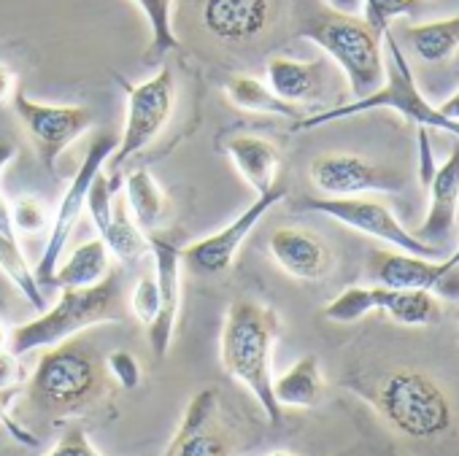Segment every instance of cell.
Wrapping results in <instances>:
<instances>
[{
  "mask_svg": "<svg viewBox=\"0 0 459 456\" xmlns=\"http://www.w3.org/2000/svg\"><path fill=\"white\" fill-rule=\"evenodd\" d=\"M279 330L281 319L276 308L257 300H236L227 308L219 346L224 370L255 394L271 424H281V408L273 397L271 370Z\"/></svg>",
  "mask_w": 459,
  "mask_h": 456,
  "instance_id": "1",
  "label": "cell"
},
{
  "mask_svg": "<svg viewBox=\"0 0 459 456\" xmlns=\"http://www.w3.org/2000/svg\"><path fill=\"white\" fill-rule=\"evenodd\" d=\"M106 378L98 348L74 335L44 351L28 383V402L52 418L76 416L106 394Z\"/></svg>",
  "mask_w": 459,
  "mask_h": 456,
  "instance_id": "2",
  "label": "cell"
},
{
  "mask_svg": "<svg viewBox=\"0 0 459 456\" xmlns=\"http://www.w3.org/2000/svg\"><path fill=\"white\" fill-rule=\"evenodd\" d=\"M381 41H384V47L389 52V65H386L384 84L376 92H370L368 98L351 100L346 106H335L330 111L306 114L303 119H298L292 125V130L295 133H303V130H314V127H322V125H330V122H341V119L357 116V114L389 108V111H397L400 116H405L408 122H416L419 127L443 130V133H448V135H454L459 141V119H451V116L440 114L437 106H432L429 100H424V95L416 87L413 71H411V65H408V60H405L397 39H394V33L386 30Z\"/></svg>",
  "mask_w": 459,
  "mask_h": 456,
  "instance_id": "3",
  "label": "cell"
},
{
  "mask_svg": "<svg viewBox=\"0 0 459 456\" xmlns=\"http://www.w3.org/2000/svg\"><path fill=\"white\" fill-rule=\"evenodd\" d=\"M117 305H119V273L111 271L100 284L84 287V289H63L60 300L41 311L28 324H20L12 330L6 348L17 357H25L39 348H52L100 322H117Z\"/></svg>",
  "mask_w": 459,
  "mask_h": 456,
  "instance_id": "4",
  "label": "cell"
},
{
  "mask_svg": "<svg viewBox=\"0 0 459 456\" xmlns=\"http://www.w3.org/2000/svg\"><path fill=\"white\" fill-rule=\"evenodd\" d=\"M300 36L316 44L343 71L354 100L376 92L386 79V63L381 49V33H376L362 17L319 14L308 20Z\"/></svg>",
  "mask_w": 459,
  "mask_h": 456,
  "instance_id": "5",
  "label": "cell"
},
{
  "mask_svg": "<svg viewBox=\"0 0 459 456\" xmlns=\"http://www.w3.org/2000/svg\"><path fill=\"white\" fill-rule=\"evenodd\" d=\"M386 424L411 440H437L454 424V408L443 386L421 370L392 373L376 394Z\"/></svg>",
  "mask_w": 459,
  "mask_h": 456,
  "instance_id": "6",
  "label": "cell"
},
{
  "mask_svg": "<svg viewBox=\"0 0 459 456\" xmlns=\"http://www.w3.org/2000/svg\"><path fill=\"white\" fill-rule=\"evenodd\" d=\"M119 84L127 95V111L122 138L117 141V149L106 162L108 173H117L130 157L141 154L162 133L176 106V82L168 65H162L152 79L141 84H130L122 76Z\"/></svg>",
  "mask_w": 459,
  "mask_h": 456,
  "instance_id": "7",
  "label": "cell"
},
{
  "mask_svg": "<svg viewBox=\"0 0 459 456\" xmlns=\"http://www.w3.org/2000/svg\"><path fill=\"white\" fill-rule=\"evenodd\" d=\"M303 211L325 213L335 221H341L349 230H357L362 236H370L381 244L394 246L397 252L437 260L440 249L435 244H427L416 238L411 230H405L403 221L378 200H365V197H306L300 202Z\"/></svg>",
  "mask_w": 459,
  "mask_h": 456,
  "instance_id": "8",
  "label": "cell"
},
{
  "mask_svg": "<svg viewBox=\"0 0 459 456\" xmlns=\"http://www.w3.org/2000/svg\"><path fill=\"white\" fill-rule=\"evenodd\" d=\"M12 103H14L20 122L28 127V133L39 149L41 165L47 168L49 176H57L60 154L95 125V111L87 106L39 103V100L28 98L22 90L14 92Z\"/></svg>",
  "mask_w": 459,
  "mask_h": 456,
  "instance_id": "9",
  "label": "cell"
},
{
  "mask_svg": "<svg viewBox=\"0 0 459 456\" xmlns=\"http://www.w3.org/2000/svg\"><path fill=\"white\" fill-rule=\"evenodd\" d=\"M290 194V184L287 181H276L268 192L257 194V200L241 213L230 221L227 227H221L219 233L195 241L189 246H181V262L186 271H192L195 276H219L227 273L230 265H233L238 249L244 246V241L249 238V233L257 227V221H263V216L279 205L284 197Z\"/></svg>",
  "mask_w": 459,
  "mask_h": 456,
  "instance_id": "10",
  "label": "cell"
},
{
  "mask_svg": "<svg viewBox=\"0 0 459 456\" xmlns=\"http://www.w3.org/2000/svg\"><path fill=\"white\" fill-rule=\"evenodd\" d=\"M117 149V141L106 133H100L92 143H90V151L87 157L82 159V168L76 170L65 197L60 200V208L55 213V221H52V236H49V244H47V252L39 262V268L33 271L36 273V281L41 284V289L52 287V279H55V271L63 260V252L76 230V221L79 216L84 213V205H87V192H90V184L92 178L106 168L108 157L114 154Z\"/></svg>",
  "mask_w": 459,
  "mask_h": 456,
  "instance_id": "11",
  "label": "cell"
},
{
  "mask_svg": "<svg viewBox=\"0 0 459 456\" xmlns=\"http://www.w3.org/2000/svg\"><path fill=\"white\" fill-rule=\"evenodd\" d=\"M311 181L325 197H359L368 192H400L405 178L357 154H322L311 162Z\"/></svg>",
  "mask_w": 459,
  "mask_h": 456,
  "instance_id": "12",
  "label": "cell"
},
{
  "mask_svg": "<svg viewBox=\"0 0 459 456\" xmlns=\"http://www.w3.org/2000/svg\"><path fill=\"white\" fill-rule=\"evenodd\" d=\"M149 238V254L154 257V279H157V289H160V311L154 316V322L146 327L149 332V346L157 354V359H165V354L170 351L173 343V332H176V319H178V308H181V246L162 230V233H152Z\"/></svg>",
  "mask_w": 459,
  "mask_h": 456,
  "instance_id": "13",
  "label": "cell"
},
{
  "mask_svg": "<svg viewBox=\"0 0 459 456\" xmlns=\"http://www.w3.org/2000/svg\"><path fill=\"white\" fill-rule=\"evenodd\" d=\"M273 0H203V28L221 44L257 41L273 22Z\"/></svg>",
  "mask_w": 459,
  "mask_h": 456,
  "instance_id": "14",
  "label": "cell"
},
{
  "mask_svg": "<svg viewBox=\"0 0 459 456\" xmlns=\"http://www.w3.org/2000/svg\"><path fill=\"white\" fill-rule=\"evenodd\" d=\"M219 397L213 389L197 391L176 429L168 456H233V443L216 424Z\"/></svg>",
  "mask_w": 459,
  "mask_h": 456,
  "instance_id": "15",
  "label": "cell"
},
{
  "mask_svg": "<svg viewBox=\"0 0 459 456\" xmlns=\"http://www.w3.org/2000/svg\"><path fill=\"white\" fill-rule=\"evenodd\" d=\"M268 246L276 265L292 279L322 281L333 273L335 254L330 244L308 227H279V230H273Z\"/></svg>",
  "mask_w": 459,
  "mask_h": 456,
  "instance_id": "16",
  "label": "cell"
},
{
  "mask_svg": "<svg viewBox=\"0 0 459 456\" xmlns=\"http://www.w3.org/2000/svg\"><path fill=\"white\" fill-rule=\"evenodd\" d=\"M424 186L429 189V211L419 233L413 236L427 244H435L454 230L459 213V143H454L451 154L432 170Z\"/></svg>",
  "mask_w": 459,
  "mask_h": 456,
  "instance_id": "17",
  "label": "cell"
},
{
  "mask_svg": "<svg viewBox=\"0 0 459 456\" xmlns=\"http://www.w3.org/2000/svg\"><path fill=\"white\" fill-rule=\"evenodd\" d=\"M370 276L378 287H386V289L435 292L448 279V271L437 260H427V257H416L405 252H373Z\"/></svg>",
  "mask_w": 459,
  "mask_h": 456,
  "instance_id": "18",
  "label": "cell"
},
{
  "mask_svg": "<svg viewBox=\"0 0 459 456\" xmlns=\"http://www.w3.org/2000/svg\"><path fill=\"white\" fill-rule=\"evenodd\" d=\"M265 79L273 95H279L292 106L306 108V103H316L325 92V63L271 57L265 65Z\"/></svg>",
  "mask_w": 459,
  "mask_h": 456,
  "instance_id": "19",
  "label": "cell"
},
{
  "mask_svg": "<svg viewBox=\"0 0 459 456\" xmlns=\"http://www.w3.org/2000/svg\"><path fill=\"white\" fill-rule=\"evenodd\" d=\"M227 154L233 159L236 170L241 173V178L257 192H268L276 181H279V149L265 141V138H255V135H238L233 141H227Z\"/></svg>",
  "mask_w": 459,
  "mask_h": 456,
  "instance_id": "20",
  "label": "cell"
},
{
  "mask_svg": "<svg viewBox=\"0 0 459 456\" xmlns=\"http://www.w3.org/2000/svg\"><path fill=\"white\" fill-rule=\"evenodd\" d=\"M0 271L4 276L25 295V300L36 308V311H47V297L41 284L36 281L33 268L28 265L20 244H17V230L12 221V208L9 202L0 197Z\"/></svg>",
  "mask_w": 459,
  "mask_h": 456,
  "instance_id": "21",
  "label": "cell"
},
{
  "mask_svg": "<svg viewBox=\"0 0 459 456\" xmlns=\"http://www.w3.org/2000/svg\"><path fill=\"white\" fill-rule=\"evenodd\" d=\"M125 197L135 224L146 236L165 230L170 221V202L146 168H138L125 178Z\"/></svg>",
  "mask_w": 459,
  "mask_h": 456,
  "instance_id": "22",
  "label": "cell"
},
{
  "mask_svg": "<svg viewBox=\"0 0 459 456\" xmlns=\"http://www.w3.org/2000/svg\"><path fill=\"white\" fill-rule=\"evenodd\" d=\"M376 311L403 327H429L440 319V303L427 289H386L376 284Z\"/></svg>",
  "mask_w": 459,
  "mask_h": 456,
  "instance_id": "23",
  "label": "cell"
},
{
  "mask_svg": "<svg viewBox=\"0 0 459 456\" xmlns=\"http://www.w3.org/2000/svg\"><path fill=\"white\" fill-rule=\"evenodd\" d=\"M273 397L281 410L319 405L325 397V378H322L319 359L314 354H306L287 373L273 378Z\"/></svg>",
  "mask_w": 459,
  "mask_h": 456,
  "instance_id": "24",
  "label": "cell"
},
{
  "mask_svg": "<svg viewBox=\"0 0 459 456\" xmlns=\"http://www.w3.org/2000/svg\"><path fill=\"white\" fill-rule=\"evenodd\" d=\"M111 273V252L103 238H92L74 249V254L57 265L52 287L60 289H84L100 284Z\"/></svg>",
  "mask_w": 459,
  "mask_h": 456,
  "instance_id": "25",
  "label": "cell"
},
{
  "mask_svg": "<svg viewBox=\"0 0 459 456\" xmlns=\"http://www.w3.org/2000/svg\"><path fill=\"white\" fill-rule=\"evenodd\" d=\"M100 238L108 246L111 257L119 260L122 265H138L149 254V238L135 224V219L130 213V205H127V197L119 189L114 194L111 224H108V230Z\"/></svg>",
  "mask_w": 459,
  "mask_h": 456,
  "instance_id": "26",
  "label": "cell"
},
{
  "mask_svg": "<svg viewBox=\"0 0 459 456\" xmlns=\"http://www.w3.org/2000/svg\"><path fill=\"white\" fill-rule=\"evenodd\" d=\"M405 44L424 63H448L459 52V14L405 28Z\"/></svg>",
  "mask_w": 459,
  "mask_h": 456,
  "instance_id": "27",
  "label": "cell"
},
{
  "mask_svg": "<svg viewBox=\"0 0 459 456\" xmlns=\"http://www.w3.org/2000/svg\"><path fill=\"white\" fill-rule=\"evenodd\" d=\"M227 98L233 106L252 111V114H271V116H287L292 122L303 119L308 111L300 106H292L287 100H281L279 95L271 92L268 84H263L255 76H230L227 87H224Z\"/></svg>",
  "mask_w": 459,
  "mask_h": 456,
  "instance_id": "28",
  "label": "cell"
},
{
  "mask_svg": "<svg viewBox=\"0 0 459 456\" xmlns=\"http://www.w3.org/2000/svg\"><path fill=\"white\" fill-rule=\"evenodd\" d=\"M133 4L141 9V14L149 22L152 30V44L146 52V60H162L168 52L178 49V39L173 33V20H170V4L173 0H133Z\"/></svg>",
  "mask_w": 459,
  "mask_h": 456,
  "instance_id": "29",
  "label": "cell"
},
{
  "mask_svg": "<svg viewBox=\"0 0 459 456\" xmlns=\"http://www.w3.org/2000/svg\"><path fill=\"white\" fill-rule=\"evenodd\" d=\"M376 311V287H349L327 303L325 319L335 324H354Z\"/></svg>",
  "mask_w": 459,
  "mask_h": 456,
  "instance_id": "30",
  "label": "cell"
},
{
  "mask_svg": "<svg viewBox=\"0 0 459 456\" xmlns=\"http://www.w3.org/2000/svg\"><path fill=\"white\" fill-rule=\"evenodd\" d=\"M419 6V0H365L362 4V20L376 30V33H386L392 20L413 14Z\"/></svg>",
  "mask_w": 459,
  "mask_h": 456,
  "instance_id": "31",
  "label": "cell"
},
{
  "mask_svg": "<svg viewBox=\"0 0 459 456\" xmlns=\"http://www.w3.org/2000/svg\"><path fill=\"white\" fill-rule=\"evenodd\" d=\"M12 208V221H14V230L17 233H25V236H33V233H41L47 227V208L41 205L39 197H30V194H22Z\"/></svg>",
  "mask_w": 459,
  "mask_h": 456,
  "instance_id": "32",
  "label": "cell"
},
{
  "mask_svg": "<svg viewBox=\"0 0 459 456\" xmlns=\"http://www.w3.org/2000/svg\"><path fill=\"white\" fill-rule=\"evenodd\" d=\"M130 308H133L135 319H138L143 327H149V324L154 322V316H157V311H160V289H157L154 273H143V276L138 279L135 292H133V297H130Z\"/></svg>",
  "mask_w": 459,
  "mask_h": 456,
  "instance_id": "33",
  "label": "cell"
},
{
  "mask_svg": "<svg viewBox=\"0 0 459 456\" xmlns=\"http://www.w3.org/2000/svg\"><path fill=\"white\" fill-rule=\"evenodd\" d=\"M106 370L122 389H135L141 383V365L130 351H114L106 362Z\"/></svg>",
  "mask_w": 459,
  "mask_h": 456,
  "instance_id": "34",
  "label": "cell"
},
{
  "mask_svg": "<svg viewBox=\"0 0 459 456\" xmlns=\"http://www.w3.org/2000/svg\"><path fill=\"white\" fill-rule=\"evenodd\" d=\"M47 456H103V453L90 443V437L82 426H71L63 432V437Z\"/></svg>",
  "mask_w": 459,
  "mask_h": 456,
  "instance_id": "35",
  "label": "cell"
},
{
  "mask_svg": "<svg viewBox=\"0 0 459 456\" xmlns=\"http://www.w3.org/2000/svg\"><path fill=\"white\" fill-rule=\"evenodd\" d=\"M22 378V367H20V357L12 354L6 346L0 348V394L12 391Z\"/></svg>",
  "mask_w": 459,
  "mask_h": 456,
  "instance_id": "36",
  "label": "cell"
},
{
  "mask_svg": "<svg viewBox=\"0 0 459 456\" xmlns=\"http://www.w3.org/2000/svg\"><path fill=\"white\" fill-rule=\"evenodd\" d=\"M12 394H14V391H4V394H0V424H4V426H6L17 440H20V443H25V445H30V448H36V445H39V437H36V434H30L25 426H20V424L9 416V410H6V408H9V397H12Z\"/></svg>",
  "mask_w": 459,
  "mask_h": 456,
  "instance_id": "37",
  "label": "cell"
},
{
  "mask_svg": "<svg viewBox=\"0 0 459 456\" xmlns=\"http://www.w3.org/2000/svg\"><path fill=\"white\" fill-rule=\"evenodd\" d=\"M14 92H17V73L6 63H0V106L9 103Z\"/></svg>",
  "mask_w": 459,
  "mask_h": 456,
  "instance_id": "38",
  "label": "cell"
},
{
  "mask_svg": "<svg viewBox=\"0 0 459 456\" xmlns=\"http://www.w3.org/2000/svg\"><path fill=\"white\" fill-rule=\"evenodd\" d=\"M330 6V12L335 14H346V17H359L362 14V4L365 0H325Z\"/></svg>",
  "mask_w": 459,
  "mask_h": 456,
  "instance_id": "39",
  "label": "cell"
},
{
  "mask_svg": "<svg viewBox=\"0 0 459 456\" xmlns=\"http://www.w3.org/2000/svg\"><path fill=\"white\" fill-rule=\"evenodd\" d=\"M437 111L446 114V116H451V119H459V90H456L448 100H443V103L437 106Z\"/></svg>",
  "mask_w": 459,
  "mask_h": 456,
  "instance_id": "40",
  "label": "cell"
},
{
  "mask_svg": "<svg viewBox=\"0 0 459 456\" xmlns=\"http://www.w3.org/2000/svg\"><path fill=\"white\" fill-rule=\"evenodd\" d=\"M12 159H14V146L6 143V141H0V170H4Z\"/></svg>",
  "mask_w": 459,
  "mask_h": 456,
  "instance_id": "41",
  "label": "cell"
},
{
  "mask_svg": "<svg viewBox=\"0 0 459 456\" xmlns=\"http://www.w3.org/2000/svg\"><path fill=\"white\" fill-rule=\"evenodd\" d=\"M440 262H443V268H446L448 273H451V271H456V268H459V246H456L446 260H440Z\"/></svg>",
  "mask_w": 459,
  "mask_h": 456,
  "instance_id": "42",
  "label": "cell"
},
{
  "mask_svg": "<svg viewBox=\"0 0 459 456\" xmlns=\"http://www.w3.org/2000/svg\"><path fill=\"white\" fill-rule=\"evenodd\" d=\"M6 340H9V335H6L4 324H0V348H4V346H6Z\"/></svg>",
  "mask_w": 459,
  "mask_h": 456,
  "instance_id": "43",
  "label": "cell"
},
{
  "mask_svg": "<svg viewBox=\"0 0 459 456\" xmlns=\"http://www.w3.org/2000/svg\"><path fill=\"white\" fill-rule=\"evenodd\" d=\"M268 456H298V453H292V451H273V453H268Z\"/></svg>",
  "mask_w": 459,
  "mask_h": 456,
  "instance_id": "44",
  "label": "cell"
}]
</instances>
